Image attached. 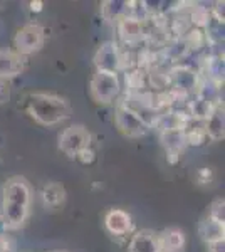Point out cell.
<instances>
[{"instance_id": "9a60e30c", "label": "cell", "mask_w": 225, "mask_h": 252, "mask_svg": "<svg viewBox=\"0 0 225 252\" xmlns=\"http://www.w3.org/2000/svg\"><path fill=\"white\" fill-rule=\"evenodd\" d=\"M200 235H202V239L207 244L220 241V239H224V223L207 217L205 220L200 223Z\"/></svg>"}, {"instance_id": "ac0fdd59", "label": "cell", "mask_w": 225, "mask_h": 252, "mask_svg": "<svg viewBox=\"0 0 225 252\" xmlns=\"http://www.w3.org/2000/svg\"><path fill=\"white\" fill-rule=\"evenodd\" d=\"M210 219H214V220L224 223V198H217V200L212 204L210 207V215H208Z\"/></svg>"}, {"instance_id": "52a82bcc", "label": "cell", "mask_w": 225, "mask_h": 252, "mask_svg": "<svg viewBox=\"0 0 225 252\" xmlns=\"http://www.w3.org/2000/svg\"><path fill=\"white\" fill-rule=\"evenodd\" d=\"M94 64H96L97 71L114 72V74H118V71H120V67H121V54H120V51H118L116 44L106 42L104 46L96 52Z\"/></svg>"}, {"instance_id": "8fae6325", "label": "cell", "mask_w": 225, "mask_h": 252, "mask_svg": "<svg viewBox=\"0 0 225 252\" xmlns=\"http://www.w3.org/2000/svg\"><path fill=\"white\" fill-rule=\"evenodd\" d=\"M161 143L166 148L168 155H175V157L180 155V152H182L187 145L183 128H175V129L161 131Z\"/></svg>"}, {"instance_id": "7a4b0ae2", "label": "cell", "mask_w": 225, "mask_h": 252, "mask_svg": "<svg viewBox=\"0 0 225 252\" xmlns=\"http://www.w3.org/2000/svg\"><path fill=\"white\" fill-rule=\"evenodd\" d=\"M27 111L35 121L46 126L57 125L71 116V106L64 97L46 93H34L29 96Z\"/></svg>"}, {"instance_id": "d6986e66", "label": "cell", "mask_w": 225, "mask_h": 252, "mask_svg": "<svg viewBox=\"0 0 225 252\" xmlns=\"http://www.w3.org/2000/svg\"><path fill=\"white\" fill-rule=\"evenodd\" d=\"M10 97V89H9V83L7 81H2L0 79V104L9 101Z\"/></svg>"}, {"instance_id": "2e32d148", "label": "cell", "mask_w": 225, "mask_h": 252, "mask_svg": "<svg viewBox=\"0 0 225 252\" xmlns=\"http://www.w3.org/2000/svg\"><path fill=\"white\" fill-rule=\"evenodd\" d=\"M42 198L47 207H59L64 202V189L57 184H49L42 189Z\"/></svg>"}, {"instance_id": "5bb4252c", "label": "cell", "mask_w": 225, "mask_h": 252, "mask_svg": "<svg viewBox=\"0 0 225 252\" xmlns=\"http://www.w3.org/2000/svg\"><path fill=\"white\" fill-rule=\"evenodd\" d=\"M160 239V247H161V252H177L183 247L185 244V235H183L182 230L178 229H168L163 232Z\"/></svg>"}, {"instance_id": "5b68a950", "label": "cell", "mask_w": 225, "mask_h": 252, "mask_svg": "<svg viewBox=\"0 0 225 252\" xmlns=\"http://www.w3.org/2000/svg\"><path fill=\"white\" fill-rule=\"evenodd\" d=\"M116 125H118V128H120L121 131L129 138L143 136L150 128V126L136 115V113H133L131 109H128L125 104H120V106H118Z\"/></svg>"}, {"instance_id": "9c48e42d", "label": "cell", "mask_w": 225, "mask_h": 252, "mask_svg": "<svg viewBox=\"0 0 225 252\" xmlns=\"http://www.w3.org/2000/svg\"><path fill=\"white\" fill-rule=\"evenodd\" d=\"M129 252H161L160 239L150 230H141L133 235L129 242Z\"/></svg>"}, {"instance_id": "44dd1931", "label": "cell", "mask_w": 225, "mask_h": 252, "mask_svg": "<svg viewBox=\"0 0 225 252\" xmlns=\"http://www.w3.org/2000/svg\"><path fill=\"white\" fill-rule=\"evenodd\" d=\"M0 252H7V242L3 241L2 235H0Z\"/></svg>"}, {"instance_id": "e0dca14e", "label": "cell", "mask_w": 225, "mask_h": 252, "mask_svg": "<svg viewBox=\"0 0 225 252\" xmlns=\"http://www.w3.org/2000/svg\"><path fill=\"white\" fill-rule=\"evenodd\" d=\"M120 29H121V35L125 39H128V40L140 39L141 34H143L141 22H140V20H134L131 17L123 19L120 22Z\"/></svg>"}, {"instance_id": "7c38bea8", "label": "cell", "mask_w": 225, "mask_h": 252, "mask_svg": "<svg viewBox=\"0 0 225 252\" xmlns=\"http://www.w3.org/2000/svg\"><path fill=\"white\" fill-rule=\"evenodd\" d=\"M205 133L212 140L224 138V111L220 106L212 109V113L205 118Z\"/></svg>"}, {"instance_id": "ffe728a7", "label": "cell", "mask_w": 225, "mask_h": 252, "mask_svg": "<svg viewBox=\"0 0 225 252\" xmlns=\"http://www.w3.org/2000/svg\"><path fill=\"white\" fill-rule=\"evenodd\" d=\"M208 246H210L208 252H225V241H224V239L215 241V242H210Z\"/></svg>"}, {"instance_id": "6da1fadb", "label": "cell", "mask_w": 225, "mask_h": 252, "mask_svg": "<svg viewBox=\"0 0 225 252\" xmlns=\"http://www.w3.org/2000/svg\"><path fill=\"white\" fill-rule=\"evenodd\" d=\"M29 205H31V190L26 180L10 178L3 187L2 204V222L9 229L20 227L27 219Z\"/></svg>"}, {"instance_id": "3957f363", "label": "cell", "mask_w": 225, "mask_h": 252, "mask_svg": "<svg viewBox=\"0 0 225 252\" xmlns=\"http://www.w3.org/2000/svg\"><path fill=\"white\" fill-rule=\"evenodd\" d=\"M91 94L97 103H111L120 94V79L114 72L97 71L91 81Z\"/></svg>"}, {"instance_id": "8992f818", "label": "cell", "mask_w": 225, "mask_h": 252, "mask_svg": "<svg viewBox=\"0 0 225 252\" xmlns=\"http://www.w3.org/2000/svg\"><path fill=\"white\" fill-rule=\"evenodd\" d=\"M42 29L37 26H26L22 27L17 35H15V49H17L19 56H26V54H32L37 49L42 46Z\"/></svg>"}, {"instance_id": "4fadbf2b", "label": "cell", "mask_w": 225, "mask_h": 252, "mask_svg": "<svg viewBox=\"0 0 225 252\" xmlns=\"http://www.w3.org/2000/svg\"><path fill=\"white\" fill-rule=\"evenodd\" d=\"M170 81H173V84L180 91H192L197 86V76L188 67H175L171 71Z\"/></svg>"}, {"instance_id": "277c9868", "label": "cell", "mask_w": 225, "mask_h": 252, "mask_svg": "<svg viewBox=\"0 0 225 252\" xmlns=\"http://www.w3.org/2000/svg\"><path fill=\"white\" fill-rule=\"evenodd\" d=\"M89 140H91V135H89L84 126H71V128L64 129L63 135L59 136V148L67 157L74 158L84 148H88Z\"/></svg>"}, {"instance_id": "30bf717a", "label": "cell", "mask_w": 225, "mask_h": 252, "mask_svg": "<svg viewBox=\"0 0 225 252\" xmlns=\"http://www.w3.org/2000/svg\"><path fill=\"white\" fill-rule=\"evenodd\" d=\"M22 71V56L14 51H0V79L7 81Z\"/></svg>"}, {"instance_id": "ba28073f", "label": "cell", "mask_w": 225, "mask_h": 252, "mask_svg": "<svg viewBox=\"0 0 225 252\" xmlns=\"http://www.w3.org/2000/svg\"><path fill=\"white\" fill-rule=\"evenodd\" d=\"M104 225L113 235H126L128 232H131V229H133L131 215L126 214L125 210L113 209L106 214Z\"/></svg>"}]
</instances>
